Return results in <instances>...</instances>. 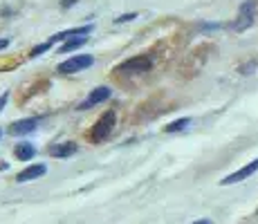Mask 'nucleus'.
<instances>
[{"instance_id": "obj_18", "label": "nucleus", "mask_w": 258, "mask_h": 224, "mask_svg": "<svg viewBox=\"0 0 258 224\" xmlns=\"http://www.w3.org/2000/svg\"><path fill=\"white\" fill-rule=\"evenodd\" d=\"M0 134H3V132H0Z\"/></svg>"}, {"instance_id": "obj_2", "label": "nucleus", "mask_w": 258, "mask_h": 224, "mask_svg": "<svg viewBox=\"0 0 258 224\" xmlns=\"http://www.w3.org/2000/svg\"><path fill=\"white\" fill-rule=\"evenodd\" d=\"M90 65H92V56L81 54V56L68 58L66 63H61V65H58V72H61V74H74V72H81V69H86Z\"/></svg>"}, {"instance_id": "obj_1", "label": "nucleus", "mask_w": 258, "mask_h": 224, "mask_svg": "<svg viewBox=\"0 0 258 224\" xmlns=\"http://www.w3.org/2000/svg\"><path fill=\"white\" fill-rule=\"evenodd\" d=\"M112 128H115V110H108L97 121V126H94L92 141H103V139H108L110 137V132H112Z\"/></svg>"}, {"instance_id": "obj_17", "label": "nucleus", "mask_w": 258, "mask_h": 224, "mask_svg": "<svg viewBox=\"0 0 258 224\" xmlns=\"http://www.w3.org/2000/svg\"><path fill=\"white\" fill-rule=\"evenodd\" d=\"M193 224H211L209 220H198V222H193Z\"/></svg>"}, {"instance_id": "obj_16", "label": "nucleus", "mask_w": 258, "mask_h": 224, "mask_svg": "<svg viewBox=\"0 0 258 224\" xmlns=\"http://www.w3.org/2000/svg\"><path fill=\"white\" fill-rule=\"evenodd\" d=\"M7 45H9V41H7V38H3V41H0V49L7 47Z\"/></svg>"}, {"instance_id": "obj_10", "label": "nucleus", "mask_w": 258, "mask_h": 224, "mask_svg": "<svg viewBox=\"0 0 258 224\" xmlns=\"http://www.w3.org/2000/svg\"><path fill=\"white\" fill-rule=\"evenodd\" d=\"M14 155H16L21 162H29L34 155H36V148L32 146V143H27V141H23V143H18L16 148H14Z\"/></svg>"}, {"instance_id": "obj_14", "label": "nucleus", "mask_w": 258, "mask_h": 224, "mask_svg": "<svg viewBox=\"0 0 258 224\" xmlns=\"http://www.w3.org/2000/svg\"><path fill=\"white\" fill-rule=\"evenodd\" d=\"M135 18V14H123V16L117 18V23H126V21H133Z\"/></svg>"}, {"instance_id": "obj_4", "label": "nucleus", "mask_w": 258, "mask_h": 224, "mask_svg": "<svg viewBox=\"0 0 258 224\" xmlns=\"http://www.w3.org/2000/svg\"><path fill=\"white\" fill-rule=\"evenodd\" d=\"M256 171H258V159H254V162H249L247 166H242L240 171H236V173H231V175H227L220 184H222V186H229V184H238V182H242V179L251 177Z\"/></svg>"}, {"instance_id": "obj_8", "label": "nucleus", "mask_w": 258, "mask_h": 224, "mask_svg": "<svg viewBox=\"0 0 258 224\" xmlns=\"http://www.w3.org/2000/svg\"><path fill=\"white\" fill-rule=\"evenodd\" d=\"M90 32H92V25H83V27H74V29H68V32L56 34V36H54L49 43H54V41H70L72 36H86V34H90Z\"/></svg>"}, {"instance_id": "obj_11", "label": "nucleus", "mask_w": 258, "mask_h": 224, "mask_svg": "<svg viewBox=\"0 0 258 224\" xmlns=\"http://www.w3.org/2000/svg\"><path fill=\"white\" fill-rule=\"evenodd\" d=\"M74 153H77V143H72V141L49 148V155L52 157H68V155H74Z\"/></svg>"}, {"instance_id": "obj_5", "label": "nucleus", "mask_w": 258, "mask_h": 224, "mask_svg": "<svg viewBox=\"0 0 258 224\" xmlns=\"http://www.w3.org/2000/svg\"><path fill=\"white\" fill-rule=\"evenodd\" d=\"M148 67H151V58L148 56H135V58H131V61L121 63V65L117 67V72H146Z\"/></svg>"}, {"instance_id": "obj_13", "label": "nucleus", "mask_w": 258, "mask_h": 224, "mask_svg": "<svg viewBox=\"0 0 258 224\" xmlns=\"http://www.w3.org/2000/svg\"><path fill=\"white\" fill-rule=\"evenodd\" d=\"M188 123H191V119H177V121H173V123H168V126L164 128L166 132H175V130H184V128L188 126Z\"/></svg>"}, {"instance_id": "obj_15", "label": "nucleus", "mask_w": 258, "mask_h": 224, "mask_svg": "<svg viewBox=\"0 0 258 224\" xmlns=\"http://www.w3.org/2000/svg\"><path fill=\"white\" fill-rule=\"evenodd\" d=\"M7 99H9V94H7V92H5L3 97H0V110H3V106H5V103H7Z\"/></svg>"}, {"instance_id": "obj_6", "label": "nucleus", "mask_w": 258, "mask_h": 224, "mask_svg": "<svg viewBox=\"0 0 258 224\" xmlns=\"http://www.w3.org/2000/svg\"><path fill=\"white\" fill-rule=\"evenodd\" d=\"M47 173V168L43 166V164H34V166H27L25 171L18 173V177H16V182H29V179H38V177H43Z\"/></svg>"}, {"instance_id": "obj_12", "label": "nucleus", "mask_w": 258, "mask_h": 224, "mask_svg": "<svg viewBox=\"0 0 258 224\" xmlns=\"http://www.w3.org/2000/svg\"><path fill=\"white\" fill-rule=\"evenodd\" d=\"M88 41V36H79V38H70V41H68L66 45H63L61 47V54H68L70 52V49H77V47H81L83 43Z\"/></svg>"}, {"instance_id": "obj_3", "label": "nucleus", "mask_w": 258, "mask_h": 224, "mask_svg": "<svg viewBox=\"0 0 258 224\" xmlns=\"http://www.w3.org/2000/svg\"><path fill=\"white\" fill-rule=\"evenodd\" d=\"M254 7H256L254 0H247V3L240 7L238 21L234 23V29H236V32H242V29H247L251 23H254Z\"/></svg>"}, {"instance_id": "obj_9", "label": "nucleus", "mask_w": 258, "mask_h": 224, "mask_svg": "<svg viewBox=\"0 0 258 224\" xmlns=\"http://www.w3.org/2000/svg\"><path fill=\"white\" fill-rule=\"evenodd\" d=\"M36 119H21V121L12 123V128H9V132L12 134H27L32 130H36Z\"/></svg>"}, {"instance_id": "obj_7", "label": "nucleus", "mask_w": 258, "mask_h": 224, "mask_svg": "<svg viewBox=\"0 0 258 224\" xmlns=\"http://www.w3.org/2000/svg\"><path fill=\"white\" fill-rule=\"evenodd\" d=\"M110 97V88H94L92 92H90V97L83 101V110L86 108H92V106H97V103H101V101H106V99Z\"/></svg>"}]
</instances>
